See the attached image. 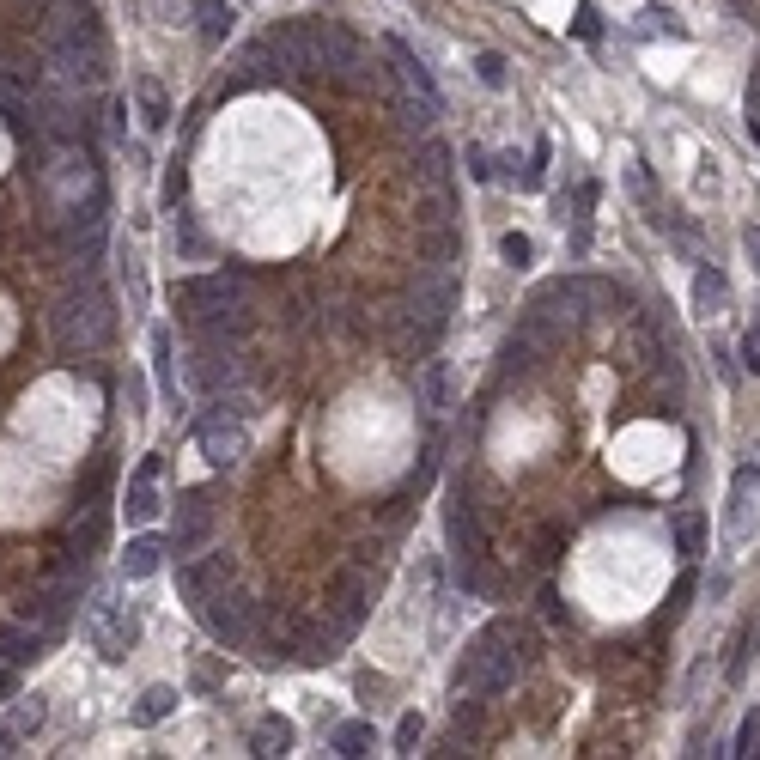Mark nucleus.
Returning <instances> with one entry per match:
<instances>
[{"instance_id": "7ed1b4c3", "label": "nucleus", "mask_w": 760, "mask_h": 760, "mask_svg": "<svg viewBox=\"0 0 760 760\" xmlns=\"http://www.w3.org/2000/svg\"><path fill=\"white\" fill-rule=\"evenodd\" d=\"M244 274L238 268H219V274H195V280H177V304L195 317V323H219V311H232Z\"/></svg>"}, {"instance_id": "c756f323", "label": "nucleus", "mask_w": 760, "mask_h": 760, "mask_svg": "<svg viewBox=\"0 0 760 760\" xmlns=\"http://www.w3.org/2000/svg\"><path fill=\"white\" fill-rule=\"evenodd\" d=\"M183 183H189V177H183V165H171V177H165V201H171V207H177V195H183Z\"/></svg>"}, {"instance_id": "c85d7f7f", "label": "nucleus", "mask_w": 760, "mask_h": 760, "mask_svg": "<svg viewBox=\"0 0 760 760\" xmlns=\"http://www.w3.org/2000/svg\"><path fill=\"white\" fill-rule=\"evenodd\" d=\"M37 724H43V706H37V694H31V700L19 706V730H37Z\"/></svg>"}, {"instance_id": "b1692460", "label": "nucleus", "mask_w": 760, "mask_h": 760, "mask_svg": "<svg viewBox=\"0 0 760 760\" xmlns=\"http://www.w3.org/2000/svg\"><path fill=\"white\" fill-rule=\"evenodd\" d=\"M420 730H426V724H420V712H408V718L396 724V754H420V748H414V742H420Z\"/></svg>"}, {"instance_id": "393cba45", "label": "nucleus", "mask_w": 760, "mask_h": 760, "mask_svg": "<svg viewBox=\"0 0 760 760\" xmlns=\"http://www.w3.org/2000/svg\"><path fill=\"white\" fill-rule=\"evenodd\" d=\"M475 73H481L487 86H505V55H493V49H487V55H475Z\"/></svg>"}, {"instance_id": "2f4dec72", "label": "nucleus", "mask_w": 760, "mask_h": 760, "mask_svg": "<svg viewBox=\"0 0 760 760\" xmlns=\"http://www.w3.org/2000/svg\"><path fill=\"white\" fill-rule=\"evenodd\" d=\"M748 256H754V268H760V225H748Z\"/></svg>"}, {"instance_id": "9b49d317", "label": "nucleus", "mask_w": 760, "mask_h": 760, "mask_svg": "<svg viewBox=\"0 0 760 760\" xmlns=\"http://www.w3.org/2000/svg\"><path fill=\"white\" fill-rule=\"evenodd\" d=\"M195 19H201V37H207L213 49L238 31V7H232V0H201V7H195Z\"/></svg>"}, {"instance_id": "0eeeda50", "label": "nucleus", "mask_w": 760, "mask_h": 760, "mask_svg": "<svg viewBox=\"0 0 760 760\" xmlns=\"http://www.w3.org/2000/svg\"><path fill=\"white\" fill-rule=\"evenodd\" d=\"M754 481H760V469H754V463H742V469H736V481H730V511H724V536H730V542H748V511H754Z\"/></svg>"}, {"instance_id": "a211bd4d", "label": "nucleus", "mask_w": 760, "mask_h": 760, "mask_svg": "<svg viewBox=\"0 0 760 760\" xmlns=\"http://www.w3.org/2000/svg\"><path fill=\"white\" fill-rule=\"evenodd\" d=\"M724 292H730V286H724V268H712V262H706V268L694 274V311H706V317H712L718 304H724Z\"/></svg>"}, {"instance_id": "473e14b6", "label": "nucleus", "mask_w": 760, "mask_h": 760, "mask_svg": "<svg viewBox=\"0 0 760 760\" xmlns=\"http://www.w3.org/2000/svg\"><path fill=\"white\" fill-rule=\"evenodd\" d=\"M748 116H760V73H754V86H748Z\"/></svg>"}, {"instance_id": "bb28decb", "label": "nucleus", "mask_w": 760, "mask_h": 760, "mask_svg": "<svg viewBox=\"0 0 760 760\" xmlns=\"http://www.w3.org/2000/svg\"><path fill=\"white\" fill-rule=\"evenodd\" d=\"M754 742H760V712H754V718L742 724V736H736V754H760Z\"/></svg>"}, {"instance_id": "9d476101", "label": "nucleus", "mask_w": 760, "mask_h": 760, "mask_svg": "<svg viewBox=\"0 0 760 760\" xmlns=\"http://www.w3.org/2000/svg\"><path fill=\"white\" fill-rule=\"evenodd\" d=\"M225 572H232V566H225V554H213V560H201V566H183L177 584H183V596L201 608V602H207V584H225Z\"/></svg>"}, {"instance_id": "aec40b11", "label": "nucleus", "mask_w": 760, "mask_h": 760, "mask_svg": "<svg viewBox=\"0 0 760 760\" xmlns=\"http://www.w3.org/2000/svg\"><path fill=\"white\" fill-rule=\"evenodd\" d=\"M152 371H159V390L177 402V371H171V329H152Z\"/></svg>"}, {"instance_id": "4be33fe9", "label": "nucleus", "mask_w": 760, "mask_h": 760, "mask_svg": "<svg viewBox=\"0 0 760 760\" xmlns=\"http://www.w3.org/2000/svg\"><path fill=\"white\" fill-rule=\"evenodd\" d=\"M675 542H681V554H700V548H706V517L688 511V517L675 523Z\"/></svg>"}, {"instance_id": "20e7f679", "label": "nucleus", "mask_w": 760, "mask_h": 760, "mask_svg": "<svg viewBox=\"0 0 760 760\" xmlns=\"http://www.w3.org/2000/svg\"><path fill=\"white\" fill-rule=\"evenodd\" d=\"M238 402H213L207 414H201V426H195V438H201V450L213 456V463L225 469V463H238V450H244V426H238Z\"/></svg>"}, {"instance_id": "39448f33", "label": "nucleus", "mask_w": 760, "mask_h": 760, "mask_svg": "<svg viewBox=\"0 0 760 760\" xmlns=\"http://www.w3.org/2000/svg\"><path fill=\"white\" fill-rule=\"evenodd\" d=\"M207 529H213V505H207V493H183V505H177V529H171L177 560H189V554L207 542Z\"/></svg>"}, {"instance_id": "4468645a", "label": "nucleus", "mask_w": 760, "mask_h": 760, "mask_svg": "<svg viewBox=\"0 0 760 760\" xmlns=\"http://www.w3.org/2000/svg\"><path fill=\"white\" fill-rule=\"evenodd\" d=\"M134 104H140V122L146 128H165L171 122V98H165L159 80H134Z\"/></svg>"}, {"instance_id": "f03ea898", "label": "nucleus", "mask_w": 760, "mask_h": 760, "mask_svg": "<svg viewBox=\"0 0 760 760\" xmlns=\"http://www.w3.org/2000/svg\"><path fill=\"white\" fill-rule=\"evenodd\" d=\"M511 675H517V651H511V621H493L481 639H475V651L463 657V669H456V681L475 694V700H493V694H505L511 688Z\"/></svg>"}, {"instance_id": "72a5a7b5", "label": "nucleus", "mask_w": 760, "mask_h": 760, "mask_svg": "<svg viewBox=\"0 0 760 760\" xmlns=\"http://www.w3.org/2000/svg\"><path fill=\"white\" fill-rule=\"evenodd\" d=\"M13 742H19V730H7V724H0V754H13Z\"/></svg>"}, {"instance_id": "412c9836", "label": "nucleus", "mask_w": 760, "mask_h": 760, "mask_svg": "<svg viewBox=\"0 0 760 760\" xmlns=\"http://www.w3.org/2000/svg\"><path fill=\"white\" fill-rule=\"evenodd\" d=\"M37 645H43V633H25V627H7V633H0V657H7L13 669H19V663H31V657H37Z\"/></svg>"}, {"instance_id": "423d86ee", "label": "nucleus", "mask_w": 760, "mask_h": 760, "mask_svg": "<svg viewBox=\"0 0 760 760\" xmlns=\"http://www.w3.org/2000/svg\"><path fill=\"white\" fill-rule=\"evenodd\" d=\"M92 639H98V651H104L110 663H122V657H128V645H134V615H128V608H116V602H98Z\"/></svg>"}, {"instance_id": "5701e85b", "label": "nucleus", "mask_w": 760, "mask_h": 760, "mask_svg": "<svg viewBox=\"0 0 760 760\" xmlns=\"http://www.w3.org/2000/svg\"><path fill=\"white\" fill-rule=\"evenodd\" d=\"M499 256H505L511 268H529V256H536V250H529V238H523V232H505V238H499Z\"/></svg>"}, {"instance_id": "6ab92c4d", "label": "nucleus", "mask_w": 760, "mask_h": 760, "mask_svg": "<svg viewBox=\"0 0 760 760\" xmlns=\"http://www.w3.org/2000/svg\"><path fill=\"white\" fill-rule=\"evenodd\" d=\"M292 748V724L286 718H262L256 736H250V754H286Z\"/></svg>"}, {"instance_id": "6e6552de", "label": "nucleus", "mask_w": 760, "mask_h": 760, "mask_svg": "<svg viewBox=\"0 0 760 760\" xmlns=\"http://www.w3.org/2000/svg\"><path fill=\"white\" fill-rule=\"evenodd\" d=\"M201 621H207V633H213V639L238 645V639H244V602H238V596H232V602L213 596V602H201Z\"/></svg>"}, {"instance_id": "f257e3e1", "label": "nucleus", "mask_w": 760, "mask_h": 760, "mask_svg": "<svg viewBox=\"0 0 760 760\" xmlns=\"http://www.w3.org/2000/svg\"><path fill=\"white\" fill-rule=\"evenodd\" d=\"M49 329H55V347L61 353H92V347H104L110 341V329H116V311H110V292L98 286V280H80L55 311H49Z\"/></svg>"}, {"instance_id": "1a4fd4ad", "label": "nucleus", "mask_w": 760, "mask_h": 760, "mask_svg": "<svg viewBox=\"0 0 760 760\" xmlns=\"http://www.w3.org/2000/svg\"><path fill=\"white\" fill-rule=\"evenodd\" d=\"M165 554H171V548H165L159 536H134L128 554H122V578H152V572L165 566Z\"/></svg>"}, {"instance_id": "ddd939ff", "label": "nucleus", "mask_w": 760, "mask_h": 760, "mask_svg": "<svg viewBox=\"0 0 760 760\" xmlns=\"http://www.w3.org/2000/svg\"><path fill=\"white\" fill-rule=\"evenodd\" d=\"M329 748H335L341 760H359V754H371V748H377V730H371V718H353V724H341V730L329 736Z\"/></svg>"}, {"instance_id": "f3484780", "label": "nucleus", "mask_w": 760, "mask_h": 760, "mask_svg": "<svg viewBox=\"0 0 760 760\" xmlns=\"http://www.w3.org/2000/svg\"><path fill=\"white\" fill-rule=\"evenodd\" d=\"M128 523H152V517H159V487H152V475H134L128 481Z\"/></svg>"}, {"instance_id": "dca6fc26", "label": "nucleus", "mask_w": 760, "mask_h": 760, "mask_svg": "<svg viewBox=\"0 0 760 760\" xmlns=\"http://www.w3.org/2000/svg\"><path fill=\"white\" fill-rule=\"evenodd\" d=\"M171 712H177V688H146V694L134 700V712H128V718L146 730V724H159V718H171Z\"/></svg>"}, {"instance_id": "a878e982", "label": "nucleus", "mask_w": 760, "mask_h": 760, "mask_svg": "<svg viewBox=\"0 0 760 760\" xmlns=\"http://www.w3.org/2000/svg\"><path fill=\"white\" fill-rule=\"evenodd\" d=\"M177 244H183V256H201L207 244H201V232H195V219L189 213H177Z\"/></svg>"}, {"instance_id": "f8f14e48", "label": "nucleus", "mask_w": 760, "mask_h": 760, "mask_svg": "<svg viewBox=\"0 0 760 760\" xmlns=\"http://www.w3.org/2000/svg\"><path fill=\"white\" fill-rule=\"evenodd\" d=\"M390 55L402 61V73H408V86H414V92H420V98H426L432 110H444V98H438V80H432V73L420 67V55H414V49H408L402 37H390Z\"/></svg>"}, {"instance_id": "7c9ffc66", "label": "nucleus", "mask_w": 760, "mask_h": 760, "mask_svg": "<svg viewBox=\"0 0 760 760\" xmlns=\"http://www.w3.org/2000/svg\"><path fill=\"white\" fill-rule=\"evenodd\" d=\"M469 171H475V177H481V183H487V177H493V165H487V152H481V146H469Z\"/></svg>"}, {"instance_id": "2eb2a0df", "label": "nucleus", "mask_w": 760, "mask_h": 760, "mask_svg": "<svg viewBox=\"0 0 760 760\" xmlns=\"http://www.w3.org/2000/svg\"><path fill=\"white\" fill-rule=\"evenodd\" d=\"M444 396H450V365L444 359H426V371H420V408L426 414H444Z\"/></svg>"}, {"instance_id": "cd10ccee", "label": "nucleus", "mask_w": 760, "mask_h": 760, "mask_svg": "<svg viewBox=\"0 0 760 760\" xmlns=\"http://www.w3.org/2000/svg\"><path fill=\"white\" fill-rule=\"evenodd\" d=\"M742 365H748V371H760V329H748V335H742Z\"/></svg>"}]
</instances>
